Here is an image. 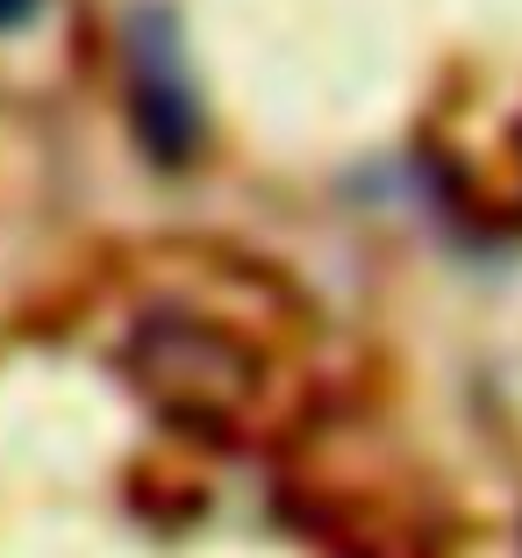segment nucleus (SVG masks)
Instances as JSON below:
<instances>
[{"label": "nucleus", "instance_id": "1", "mask_svg": "<svg viewBox=\"0 0 522 558\" xmlns=\"http://www.w3.org/2000/svg\"><path fill=\"white\" fill-rule=\"evenodd\" d=\"M122 94H130V122L150 144V158H194L201 108L186 86L180 29L165 8H130L122 22Z\"/></svg>", "mask_w": 522, "mask_h": 558}, {"label": "nucleus", "instance_id": "2", "mask_svg": "<svg viewBox=\"0 0 522 558\" xmlns=\"http://www.w3.org/2000/svg\"><path fill=\"white\" fill-rule=\"evenodd\" d=\"M36 8H44V0H0V29H22Z\"/></svg>", "mask_w": 522, "mask_h": 558}]
</instances>
